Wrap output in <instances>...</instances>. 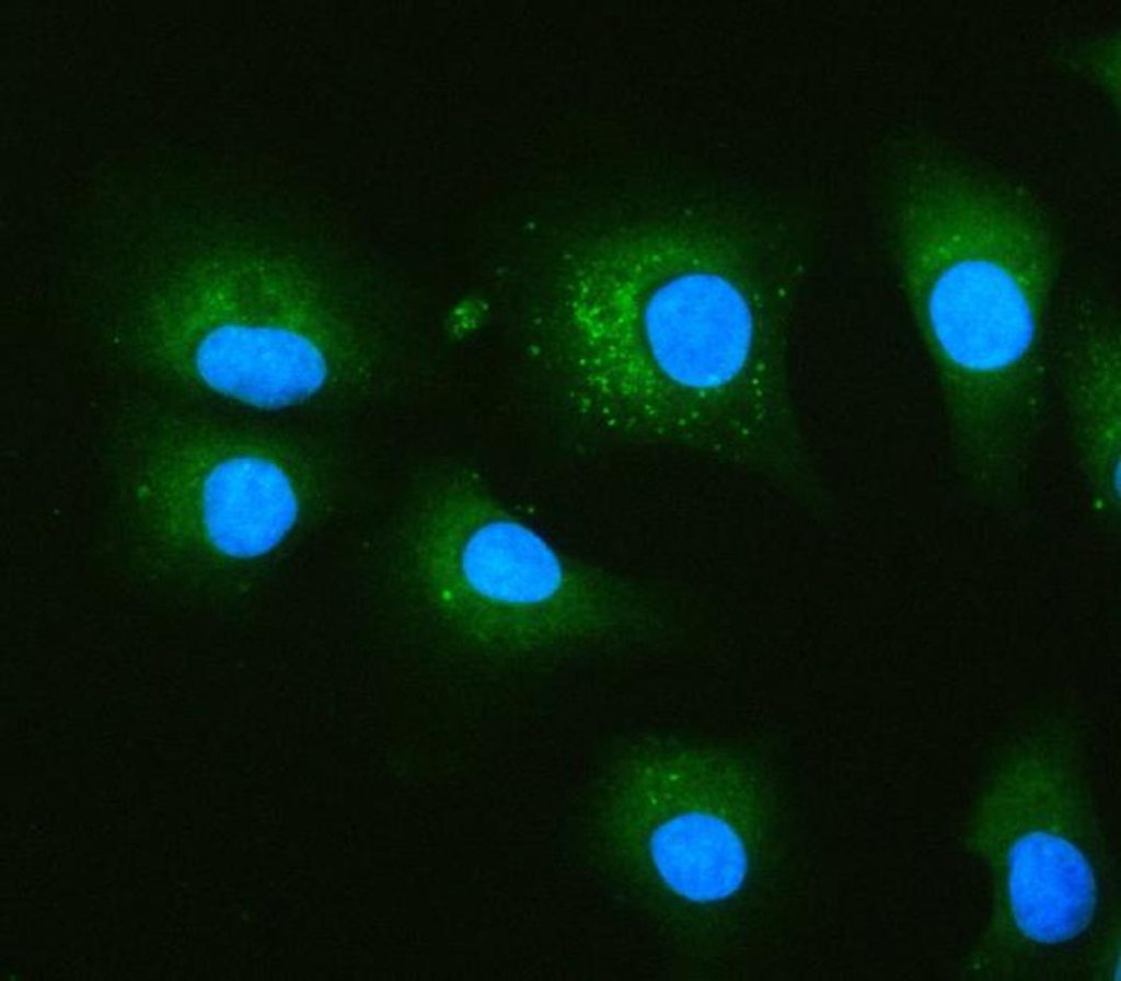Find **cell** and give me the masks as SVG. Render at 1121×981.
I'll return each instance as SVG.
<instances>
[{"mask_svg": "<svg viewBox=\"0 0 1121 981\" xmlns=\"http://www.w3.org/2000/svg\"><path fill=\"white\" fill-rule=\"evenodd\" d=\"M425 554L439 612L492 665L569 659L628 632L631 610L610 582L477 486L438 499Z\"/></svg>", "mask_w": 1121, "mask_h": 981, "instance_id": "6da1fadb", "label": "cell"}, {"mask_svg": "<svg viewBox=\"0 0 1121 981\" xmlns=\"http://www.w3.org/2000/svg\"><path fill=\"white\" fill-rule=\"evenodd\" d=\"M915 282L931 336L962 371L996 373L1029 349L1044 246L1004 197L954 182L915 203Z\"/></svg>", "mask_w": 1121, "mask_h": 981, "instance_id": "7a4b0ae2", "label": "cell"}, {"mask_svg": "<svg viewBox=\"0 0 1121 981\" xmlns=\"http://www.w3.org/2000/svg\"><path fill=\"white\" fill-rule=\"evenodd\" d=\"M201 499L209 541L238 558L271 550L298 515L290 477L274 460L258 454H236L219 462L205 480Z\"/></svg>", "mask_w": 1121, "mask_h": 981, "instance_id": "3957f363", "label": "cell"}, {"mask_svg": "<svg viewBox=\"0 0 1121 981\" xmlns=\"http://www.w3.org/2000/svg\"><path fill=\"white\" fill-rule=\"evenodd\" d=\"M1091 875L1065 841L1047 834L1024 838L1014 854L1012 898L1020 927L1040 942L1080 932L1094 907Z\"/></svg>", "mask_w": 1121, "mask_h": 981, "instance_id": "277c9868", "label": "cell"}, {"mask_svg": "<svg viewBox=\"0 0 1121 981\" xmlns=\"http://www.w3.org/2000/svg\"><path fill=\"white\" fill-rule=\"evenodd\" d=\"M656 851L667 877L694 898L727 895L742 875L737 842L713 821H678L660 835Z\"/></svg>", "mask_w": 1121, "mask_h": 981, "instance_id": "5b68a950", "label": "cell"}]
</instances>
